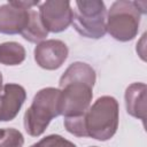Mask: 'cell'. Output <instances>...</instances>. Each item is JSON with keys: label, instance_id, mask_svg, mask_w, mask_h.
Wrapping results in <instances>:
<instances>
[{"label": "cell", "instance_id": "6da1fadb", "mask_svg": "<svg viewBox=\"0 0 147 147\" xmlns=\"http://www.w3.org/2000/svg\"><path fill=\"white\" fill-rule=\"evenodd\" d=\"M60 93L61 90L47 87L34 95L32 105L24 115V127L30 136H40L51 119L60 115Z\"/></svg>", "mask_w": 147, "mask_h": 147}, {"label": "cell", "instance_id": "7a4b0ae2", "mask_svg": "<svg viewBox=\"0 0 147 147\" xmlns=\"http://www.w3.org/2000/svg\"><path fill=\"white\" fill-rule=\"evenodd\" d=\"M88 137L98 140L110 139L118 126V103L113 96L99 98L85 113Z\"/></svg>", "mask_w": 147, "mask_h": 147}, {"label": "cell", "instance_id": "3957f363", "mask_svg": "<svg viewBox=\"0 0 147 147\" xmlns=\"http://www.w3.org/2000/svg\"><path fill=\"white\" fill-rule=\"evenodd\" d=\"M72 10V25L75 30L86 38L99 39L107 32V9L102 1H76Z\"/></svg>", "mask_w": 147, "mask_h": 147}, {"label": "cell", "instance_id": "277c9868", "mask_svg": "<svg viewBox=\"0 0 147 147\" xmlns=\"http://www.w3.org/2000/svg\"><path fill=\"white\" fill-rule=\"evenodd\" d=\"M140 14L137 1L119 0L114 2L107 13V32L119 41L133 39L138 33Z\"/></svg>", "mask_w": 147, "mask_h": 147}, {"label": "cell", "instance_id": "5b68a950", "mask_svg": "<svg viewBox=\"0 0 147 147\" xmlns=\"http://www.w3.org/2000/svg\"><path fill=\"white\" fill-rule=\"evenodd\" d=\"M92 88L84 83H71L62 87L60 93V115L69 117L85 114L93 96Z\"/></svg>", "mask_w": 147, "mask_h": 147}, {"label": "cell", "instance_id": "8992f818", "mask_svg": "<svg viewBox=\"0 0 147 147\" xmlns=\"http://www.w3.org/2000/svg\"><path fill=\"white\" fill-rule=\"evenodd\" d=\"M37 5L38 1H10L0 6V32L21 33L29 23L30 10Z\"/></svg>", "mask_w": 147, "mask_h": 147}, {"label": "cell", "instance_id": "52a82bcc", "mask_svg": "<svg viewBox=\"0 0 147 147\" xmlns=\"http://www.w3.org/2000/svg\"><path fill=\"white\" fill-rule=\"evenodd\" d=\"M38 15L45 29L51 32H61L72 22V9L69 1H45L40 5Z\"/></svg>", "mask_w": 147, "mask_h": 147}, {"label": "cell", "instance_id": "ba28073f", "mask_svg": "<svg viewBox=\"0 0 147 147\" xmlns=\"http://www.w3.org/2000/svg\"><path fill=\"white\" fill-rule=\"evenodd\" d=\"M68 57L67 45L56 39L41 41L34 49V60L39 67L46 70L60 68Z\"/></svg>", "mask_w": 147, "mask_h": 147}, {"label": "cell", "instance_id": "9c48e42d", "mask_svg": "<svg viewBox=\"0 0 147 147\" xmlns=\"http://www.w3.org/2000/svg\"><path fill=\"white\" fill-rule=\"evenodd\" d=\"M25 100V91L21 85L6 84L0 92V121H11Z\"/></svg>", "mask_w": 147, "mask_h": 147}, {"label": "cell", "instance_id": "30bf717a", "mask_svg": "<svg viewBox=\"0 0 147 147\" xmlns=\"http://www.w3.org/2000/svg\"><path fill=\"white\" fill-rule=\"evenodd\" d=\"M126 111L145 122L146 119V85L142 83H133L125 91Z\"/></svg>", "mask_w": 147, "mask_h": 147}, {"label": "cell", "instance_id": "8fae6325", "mask_svg": "<svg viewBox=\"0 0 147 147\" xmlns=\"http://www.w3.org/2000/svg\"><path fill=\"white\" fill-rule=\"evenodd\" d=\"M71 83H84L91 87L94 86L95 83V71L87 63L75 62L72 63L61 76L60 78V87H64Z\"/></svg>", "mask_w": 147, "mask_h": 147}, {"label": "cell", "instance_id": "7c38bea8", "mask_svg": "<svg viewBox=\"0 0 147 147\" xmlns=\"http://www.w3.org/2000/svg\"><path fill=\"white\" fill-rule=\"evenodd\" d=\"M25 59L24 47L15 41H8L0 45V63L6 65H17Z\"/></svg>", "mask_w": 147, "mask_h": 147}, {"label": "cell", "instance_id": "4fadbf2b", "mask_svg": "<svg viewBox=\"0 0 147 147\" xmlns=\"http://www.w3.org/2000/svg\"><path fill=\"white\" fill-rule=\"evenodd\" d=\"M24 39H26L30 42H39L42 39H45L48 34V31L45 29L42 25L38 11L31 9L30 10V17H29V23L25 26V29L21 32Z\"/></svg>", "mask_w": 147, "mask_h": 147}, {"label": "cell", "instance_id": "5bb4252c", "mask_svg": "<svg viewBox=\"0 0 147 147\" xmlns=\"http://www.w3.org/2000/svg\"><path fill=\"white\" fill-rule=\"evenodd\" d=\"M64 126L68 132L77 137H88L86 130L85 114L79 116H69L64 117Z\"/></svg>", "mask_w": 147, "mask_h": 147}, {"label": "cell", "instance_id": "9a60e30c", "mask_svg": "<svg viewBox=\"0 0 147 147\" xmlns=\"http://www.w3.org/2000/svg\"><path fill=\"white\" fill-rule=\"evenodd\" d=\"M24 144L23 136L16 129H5L3 136L0 138V147H22Z\"/></svg>", "mask_w": 147, "mask_h": 147}, {"label": "cell", "instance_id": "2e32d148", "mask_svg": "<svg viewBox=\"0 0 147 147\" xmlns=\"http://www.w3.org/2000/svg\"><path fill=\"white\" fill-rule=\"evenodd\" d=\"M36 147H76L69 140H65L61 136L52 134L48 137L42 138L39 142L34 144Z\"/></svg>", "mask_w": 147, "mask_h": 147}, {"label": "cell", "instance_id": "e0dca14e", "mask_svg": "<svg viewBox=\"0 0 147 147\" xmlns=\"http://www.w3.org/2000/svg\"><path fill=\"white\" fill-rule=\"evenodd\" d=\"M3 86H2V76H1V72H0V92L2 91Z\"/></svg>", "mask_w": 147, "mask_h": 147}, {"label": "cell", "instance_id": "ac0fdd59", "mask_svg": "<svg viewBox=\"0 0 147 147\" xmlns=\"http://www.w3.org/2000/svg\"><path fill=\"white\" fill-rule=\"evenodd\" d=\"M3 132H5V130H2V129H0V138L3 136Z\"/></svg>", "mask_w": 147, "mask_h": 147}, {"label": "cell", "instance_id": "d6986e66", "mask_svg": "<svg viewBox=\"0 0 147 147\" xmlns=\"http://www.w3.org/2000/svg\"><path fill=\"white\" fill-rule=\"evenodd\" d=\"M31 147H36V146H34V145H32V146H31Z\"/></svg>", "mask_w": 147, "mask_h": 147}]
</instances>
